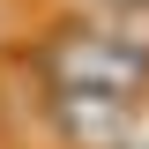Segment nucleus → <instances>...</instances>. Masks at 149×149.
<instances>
[{"mask_svg":"<svg viewBox=\"0 0 149 149\" xmlns=\"http://www.w3.org/2000/svg\"><path fill=\"white\" fill-rule=\"evenodd\" d=\"M60 8H74V15H134L149 0H60Z\"/></svg>","mask_w":149,"mask_h":149,"instance_id":"obj_3","label":"nucleus"},{"mask_svg":"<svg viewBox=\"0 0 149 149\" xmlns=\"http://www.w3.org/2000/svg\"><path fill=\"white\" fill-rule=\"evenodd\" d=\"M37 127L52 149H119L142 134V104L112 97V90H45Z\"/></svg>","mask_w":149,"mask_h":149,"instance_id":"obj_2","label":"nucleus"},{"mask_svg":"<svg viewBox=\"0 0 149 149\" xmlns=\"http://www.w3.org/2000/svg\"><path fill=\"white\" fill-rule=\"evenodd\" d=\"M119 149H149V142H142V134H134V142H119Z\"/></svg>","mask_w":149,"mask_h":149,"instance_id":"obj_4","label":"nucleus"},{"mask_svg":"<svg viewBox=\"0 0 149 149\" xmlns=\"http://www.w3.org/2000/svg\"><path fill=\"white\" fill-rule=\"evenodd\" d=\"M30 74L45 90H112V97H134L149 104V45H134L119 22L104 15H74L60 8L45 30L22 45Z\"/></svg>","mask_w":149,"mask_h":149,"instance_id":"obj_1","label":"nucleus"}]
</instances>
